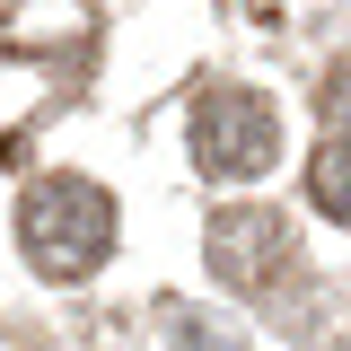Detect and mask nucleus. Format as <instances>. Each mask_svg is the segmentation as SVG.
<instances>
[{"mask_svg": "<svg viewBox=\"0 0 351 351\" xmlns=\"http://www.w3.org/2000/svg\"><path fill=\"white\" fill-rule=\"evenodd\" d=\"M18 246L44 281H88L114 255V193L88 176H44L18 202Z\"/></svg>", "mask_w": 351, "mask_h": 351, "instance_id": "1", "label": "nucleus"}, {"mask_svg": "<svg viewBox=\"0 0 351 351\" xmlns=\"http://www.w3.org/2000/svg\"><path fill=\"white\" fill-rule=\"evenodd\" d=\"M184 141H193V167L211 176V184H246V176H263L281 158V114H272V97H255V88H202Z\"/></svg>", "mask_w": 351, "mask_h": 351, "instance_id": "2", "label": "nucleus"}, {"mask_svg": "<svg viewBox=\"0 0 351 351\" xmlns=\"http://www.w3.org/2000/svg\"><path fill=\"white\" fill-rule=\"evenodd\" d=\"M281 255H290V237H281L272 211H246V202H237V211L211 219V272L228 281V290H255L263 263H281Z\"/></svg>", "mask_w": 351, "mask_h": 351, "instance_id": "3", "label": "nucleus"}, {"mask_svg": "<svg viewBox=\"0 0 351 351\" xmlns=\"http://www.w3.org/2000/svg\"><path fill=\"white\" fill-rule=\"evenodd\" d=\"M307 193H316V211L351 228V132H325V149L307 158Z\"/></svg>", "mask_w": 351, "mask_h": 351, "instance_id": "4", "label": "nucleus"}, {"mask_svg": "<svg viewBox=\"0 0 351 351\" xmlns=\"http://www.w3.org/2000/svg\"><path fill=\"white\" fill-rule=\"evenodd\" d=\"M325 132H351V62L325 80Z\"/></svg>", "mask_w": 351, "mask_h": 351, "instance_id": "5", "label": "nucleus"}]
</instances>
